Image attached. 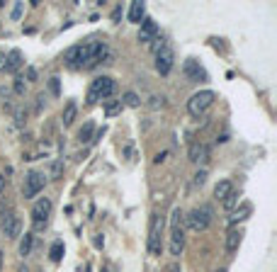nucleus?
Segmentation results:
<instances>
[{"label": "nucleus", "instance_id": "41", "mask_svg": "<svg viewBox=\"0 0 277 272\" xmlns=\"http://www.w3.org/2000/svg\"><path fill=\"white\" fill-rule=\"evenodd\" d=\"M217 272H226V270H224V267H219V270H217Z\"/></svg>", "mask_w": 277, "mask_h": 272}, {"label": "nucleus", "instance_id": "12", "mask_svg": "<svg viewBox=\"0 0 277 272\" xmlns=\"http://www.w3.org/2000/svg\"><path fill=\"white\" fill-rule=\"evenodd\" d=\"M209 158V151H207V146L200 141H195V143H190V161L192 163H204Z\"/></svg>", "mask_w": 277, "mask_h": 272}, {"label": "nucleus", "instance_id": "29", "mask_svg": "<svg viewBox=\"0 0 277 272\" xmlns=\"http://www.w3.org/2000/svg\"><path fill=\"white\" fill-rule=\"evenodd\" d=\"M24 78H15V93L17 95H24V83H22Z\"/></svg>", "mask_w": 277, "mask_h": 272}, {"label": "nucleus", "instance_id": "31", "mask_svg": "<svg viewBox=\"0 0 277 272\" xmlns=\"http://www.w3.org/2000/svg\"><path fill=\"white\" fill-rule=\"evenodd\" d=\"M49 87H51V93H54V95H58V78H51Z\"/></svg>", "mask_w": 277, "mask_h": 272}, {"label": "nucleus", "instance_id": "10", "mask_svg": "<svg viewBox=\"0 0 277 272\" xmlns=\"http://www.w3.org/2000/svg\"><path fill=\"white\" fill-rule=\"evenodd\" d=\"M185 248V231L182 226H170V255H180Z\"/></svg>", "mask_w": 277, "mask_h": 272}, {"label": "nucleus", "instance_id": "40", "mask_svg": "<svg viewBox=\"0 0 277 272\" xmlns=\"http://www.w3.org/2000/svg\"><path fill=\"white\" fill-rule=\"evenodd\" d=\"M20 272H29V270H27V267H20Z\"/></svg>", "mask_w": 277, "mask_h": 272}, {"label": "nucleus", "instance_id": "6", "mask_svg": "<svg viewBox=\"0 0 277 272\" xmlns=\"http://www.w3.org/2000/svg\"><path fill=\"white\" fill-rule=\"evenodd\" d=\"M173 64H175V54H173V49L163 44L158 51H156V71L161 73V76H168L170 71H173Z\"/></svg>", "mask_w": 277, "mask_h": 272}, {"label": "nucleus", "instance_id": "25", "mask_svg": "<svg viewBox=\"0 0 277 272\" xmlns=\"http://www.w3.org/2000/svg\"><path fill=\"white\" fill-rule=\"evenodd\" d=\"M238 199H241V195H238V192H229V197L224 199V209H229V211H231V209L238 204Z\"/></svg>", "mask_w": 277, "mask_h": 272}, {"label": "nucleus", "instance_id": "21", "mask_svg": "<svg viewBox=\"0 0 277 272\" xmlns=\"http://www.w3.org/2000/svg\"><path fill=\"white\" fill-rule=\"evenodd\" d=\"M49 258L54 262H58L64 258V243H61V240H54V246H51V251H49Z\"/></svg>", "mask_w": 277, "mask_h": 272}, {"label": "nucleus", "instance_id": "22", "mask_svg": "<svg viewBox=\"0 0 277 272\" xmlns=\"http://www.w3.org/2000/svg\"><path fill=\"white\" fill-rule=\"evenodd\" d=\"M61 173H64V161H54V163L49 165V177L51 180H58Z\"/></svg>", "mask_w": 277, "mask_h": 272}, {"label": "nucleus", "instance_id": "11", "mask_svg": "<svg viewBox=\"0 0 277 272\" xmlns=\"http://www.w3.org/2000/svg\"><path fill=\"white\" fill-rule=\"evenodd\" d=\"M156 34H158V24H156L151 17H144L141 20V32H139V42L148 44L151 39H156Z\"/></svg>", "mask_w": 277, "mask_h": 272}, {"label": "nucleus", "instance_id": "23", "mask_svg": "<svg viewBox=\"0 0 277 272\" xmlns=\"http://www.w3.org/2000/svg\"><path fill=\"white\" fill-rule=\"evenodd\" d=\"M122 100H117V102H107V105H105V114H107V117H114V114H119V112H122Z\"/></svg>", "mask_w": 277, "mask_h": 272}, {"label": "nucleus", "instance_id": "8", "mask_svg": "<svg viewBox=\"0 0 277 272\" xmlns=\"http://www.w3.org/2000/svg\"><path fill=\"white\" fill-rule=\"evenodd\" d=\"M20 231H22V221H20V217H17L15 211H10V214L3 217V236H5V238H10V240L17 238Z\"/></svg>", "mask_w": 277, "mask_h": 272}, {"label": "nucleus", "instance_id": "36", "mask_svg": "<svg viewBox=\"0 0 277 272\" xmlns=\"http://www.w3.org/2000/svg\"><path fill=\"white\" fill-rule=\"evenodd\" d=\"M102 243H105V238H102V233H98V236H95V246L102 248Z\"/></svg>", "mask_w": 277, "mask_h": 272}, {"label": "nucleus", "instance_id": "7", "mask_svg": "<svg viewBox=\"0 0 277 272\" xmlns=\"http://www.w3.org/2000/svg\"><path fill=\"white\" fill-rule=\"evenodd\" d=\"M51 199L49 197H42L37 204L32 207V221H34V226L37 229H44L46 226V221H49V214H51Z\"/></svg>", "mask_w": 277, "mask_h": 272}, {"label": "nucleus", "instance_id": "19", "mask_svg": "<svg viewBox=\"0 0 277 272\" xmlns=\"http://www.w3.org/2000/svg\"><path fill=\"white\" fill-rule=\"evenodd\" d=\"M76 112H78V107H76V102H68L66 105V109H64V127H71L73 124V119H76Z\"/></svg>", "mask_w": 277, "mask_h": 272}, {"label": "nucleus", "instance_id": "15", "mask_svg": "<svg viewBox=\"0 0 277 272\" xmlns=\"http://www.w3.org/2000/svg\"><path fill=\"white\" fill-rule=\"evenodd\" d=\"M241 238H243V231L241 229H231L226 233V253H236V248L241 246Z\"/></svg>", "mask_w": 277, "mask_h": 272}, {"label": "nucleus", "instance_id": "42", "mask_svg": "<svg viewBox=\"0 0 277 272\" xmlns=\"http://www.w3.org/2000/svg\"><path fill=\"white\" fill-rule=\"evenodd\" d=\"M102 272H107V270H102Z\"/></svg>", "mask_w": 277, "mask_h": 272}, {"label": "nucleus", "instance_id": "18", "mask_svg": "<svg viewBox=\"0 0 277 272\" xmlns=\"http://www.w3.org/2000/svg\"><path fill=\"white\" fill-rule=\"evenodd\" d=\"M229 192H233V185H231V180H222V183H219V185L214 187V197H217V199H226V197H229Z\"/></svg>", "mask_w": 277, "mask_h": 272}, {"label": "nucleus", "instance_id": "9", "mask_svg": "<svg viewBox=\"0 0 277 272\" xmlns=\"http://www.w3.org/2000/svg\"><path fill=\"white\" fill-rule=\"evenodd\" d=\"M182 71H185V76L190 80H195V83H202V80H207V71L200 66V61H195V58H188L185 66H182Z\"/></svg>", "mask_w": 277, "mask_h": 272}, {"label": "nucleus", "instance_id": "1", "mask_svg": "<svg viewBox=\"0 0 277 272\" xmlns=\"http://www.w3.org/2000/svg\"><path fill=\"white\" fill-rule=\"evenodd\" d=\"M114 90H117V83L112 80L110 76H100L93 80V85L88 90V102L90 105H95L98 100H110L114 95Z\"/></svg>", "mask_w": 277, "mask_h": 272}, {"label": "nucleus", "instance_id": "39", "mask_svg": "<svg viewBox=\"0 0 277 272\" xmlns=\"http://www.w3.org/2000/svg\"><path fill=\"white\" fill-rule=\"evenodd\" d=\"M0 267H3V251H0Z\"/></svg>", "mask_w": 277, "mask_h": 272}, {"label": "nucleus", "instance_id": "37", "mask_svg": "<svg viewBox=\"0 0 277 272\" xmlns=\"http://www.w3.org/2000/svg\"><path fill=\"white\" fill-rule=\"evenodd\" d=\"M0 71H5V54L0 51Z\"/></svg>", "mask_w": 277, "mask_h": 272}, {"label": "nucleus", "instance_id": "5", "mask_svg": "<svg viewBox=\"0 0 277 272\" xmlns=\"http://www.w3.org/2000/svg\"><path fill=\"white\" fill-rule=\"evenodd\" d=\"M44 185H46V175L44 173H37V170L27 173V175H24V185H22L24 199H32V197H37L42 190H44Z\"/></svg>", "mask_w": 277, "mask_h": 272}, {"label": "nucleus", "instance_id": "27", "mask_svg": "<svg viewBox=\"0 0 277 272\" xmlns=\"http://www.w3.org/2000/svg\"><path fill=\"white\" fill-rule=\"evenodd\" d=\"M22 10H24V3H15L10 17H12V20H20V17H22Z\"/></svg>", "mask_w": 277, "mask_h": 272}, {"label": "nucleus", "instance_id": "16", "mask_svg": "<svg viewBox=\"0 0 277 272\" xmlns=\"http://www.w3.org/2000/svg\"><path fill=\"white\" fill-rule=\"evenodd\" d=\"M20 66H22V54H20L17 49H12L10 54L5 56V71H8V73H15Z\"/></svg>", "mask_w": 277, "mask_h": 272}, {"label": "nucleus", "instance_id": "26", "mask_svg": "<svg viewBox=\"0 0 277 272\" xmlns=\"http://www.w3.org/2000/svg\"><path fill=\"white\" fill-rule=\"evenodd\" d=\"M78 49H80V44H78V46H71V49H68V51H66V61H68V64H71V66H76Z\"/></svg>", "mask_w": 277, "mask_h": 272}, {"label": "nucleus", "instance_id": "28", "mask_svg": "<svg viewBox=\"0 0 277 272\" xmlns=\"http://www.w3.org/2000/svg\"><path fill=\"white\" fill-rule=\"evenodd\" d=\"M204 183H207V170H200V173L195 175V185H197V187H202V185H204Z\"/></svg>", "mask_w": 277, "mask_h": 272}, {"label": "nucleus", "instance_id": "13", "mask_svg": "<svg viewBox=\"0 0 277 272\" xmlns=\"http://www.w3.org/2000/svg\"><path fill=\"white\" fill-rule=\"evenodd\" d=\"M251 211H253V207H251L248 202H243L238 209H233V214L229 217V226H236L238 221H245V219L251 217Z\"/></svg>", "mask_w": 277, "mask_h": 272}, {"label": "nucleus", "instance_id": "4", "mask_svg": "<svg viewBox=\"0 0 277 272\" xmlns=\"http://www.w3.org/2000/svg\"><path fill=\"white\" fill-rule=\"evenodd\" d=\"M214 93L211 90H202V93H195L192 98L188 100V112L192 114V117H200V114H204L207 109L214 105Z\"/></svg>", "mask_w": 277, "mask_h": 272}, {"label": "nucleus", "instance_id": "17", "mask_svg": "<svg viewBox=\"0 0 277 272\" xmlns=\"http://www.w3.org/2000/svg\"><path fill=\"white\" fill-rule=\"evenodd\" d=\"M78 141L80 143L95 141V124H93V122H85V124H83V129L78 131Z\"/></svg>", "mask_w": 277, "mask_h": 272}, {"label": "nucleus", "instance_id": "34", "mask_svg": "<svg viewBox=\"0 0 277 272\" xmlns=\"http://www.w3.org/2000/svg\"><path fill=\"white\" fill-rule=\"evenodd\" d=\"M5 185H8V180H5V175H0V195L5 192Z\"/></svg>", "mask_w": 277, "mask_h": 272}, {"label": "nucleus", "instance_id": "38", "mask_svg": "<svg viewBox=\"0 0 277 272\" xmlns=\"http://www.w3.org/2000/svg\"><path fill=\"white\" fill-rule=\"evenodd\" d=\"M168 272H180V267H177V262H173V265L168 267Z\"/></svg>", "mask_w": 277, "mask_h": 272}, {"label": "nucleus", "instance_id": "35", "mask_svg": "<svg viewBox=\"0 0 277 272\" xmlns=\"http://www.w3.org/2000/svg\"><path fill=\"white\" fill-rule=\"evenodd\" d=\"M166 156H168V151L158 153V156H156V163H163V161H166Z\"/></svg>", "mask_w": 277, "mask_h": 272}, {"label": "nucleus", "instance_id": "14", "mask_svg": "<svg viewBox=\"0 0 277 272\" xmlns=\"http://www.w3.org/2000/svg\"><path fill=\"white\" fill-rule=\"evenodd\" d=\"M127 17H129V22H141L146 17V5L141 3V0H134L132 5H129Z\"/></svg>", "mask_w": 277, "mask_h": 272}, {"label": "nucleus", "instance_id": "20", "mask_svg": "<svg viewBox=\"0 0 277 272\" xmlns=\"http://www.w3.org/2000/svg\"><path fill=\"white\" fill-rule=\"evenodd\" d=\"M32 246H34V236L32 233H24L22 236V240H20V255H29L32 253Z\"/></svg>", "mask_w": 277, "mask_h": 272}, {"label": "nucleus", "instance_id": "32", "mask_svg": "<svg viewBox=\"0 0 277 272\" xmlns=\"http://www.w3.org/2000/svg\"><path fill=\"white\" fill-rule=\"evenodd\" d=\"M27 80H37V68H32V66L27 68Z\"/></svg>", "mask_w": 277, "mask_h": 272}, {"label": "nucleus", "instance_id": "2", "mask_svg": "<svg viewBox=\"0 0 277 272\" xmlns=\"http://www.w3.org/2000/svg\"><path fill=\"white\" fill-rule=\"evenodd\" d=\"M161 236H163V217L161 214H151V226H148V255H161L163 251V243H161Z\"/></svg>", "mask_w": 277, "mask_h": 272}, {"label": "nucleus", "instance_id": "30", "mask_svg": "<svg viewBox=\"0 0 277 272\" xmlns=\"http://www.w3.org/2000/svg\"><path fill=\"white\" fill-rule=\"evenodd\" d=\"M148 105H151V107H153V109L163 107V98H158V95H153V98H151V102H148Z\"/></svg>", "mask_w": 277, "mask_h": 272}, {"label": "nucleus", "instance_id": "33", "mask_svg": "<svg viewBox=\"0 0 277 272\" xmlns=\"http://www.w3.org/2000/svg\"><path fill=\"white\" fill-rule=\"evenodd\" d=\"M15 122H17V127H22V124H24V112H22V109L15 114Z\"/></svg>", "mask_w": 277, "mask_h": 272}, {"label": "nucleus", "instance_id": "24", "mask_svg": "<svg viewBox=\"0 0 277 272\" xmlns=\"http://www.w3.org/2000/svg\"><path fill=\"white\" fill-rule=\"evenodd\" d=\"M122 105L139 107V105H141V100H139V95H136V93H132V90H129V93H124V102H122Z\"/></svg>", "mask_w": 277, "mask_h": 272}, {"label": "nucleus", "instance_id": "3", "mask_svg": "<svg viewBox=\"0 0 277 272\" xmlns=\"http://www.w3.org/2000/svg\"><path fill=\"white\" fill-rule=\"evenodd\" d=\"M211 217H214L211 207H207V204L195 207L188 214V226L192 231H207V229H209V224H211Z\"/></svg>", "mask_w": 277, "mask_h": 272}]
</instances>
